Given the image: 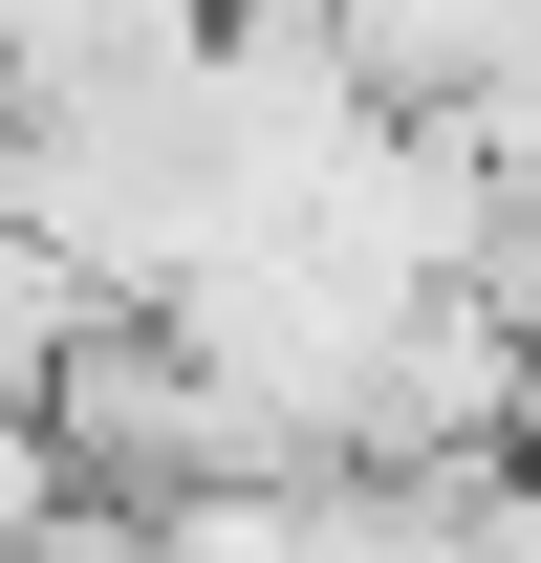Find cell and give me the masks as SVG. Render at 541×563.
Here are the masks:
<instances>
[{"instance_id":"6da1fadb","label":"cell","mask_w":541,"mask_h":563,"mask_svg":"<svg viewBox=\"0 0 541 563\" xmlns=\"http://www.w3.org/2000/svg\"><path fill=\"white\" fill-rule=\"evenodd\" d=\"M44 433H66L87 498H239L261 477V455H239V390L174 347V303H87L66 368H44Z\"/></svg>"},{"instance_id":"3957f363","label":"cell","mask_w":541,"mask_h":563,"mask_svg":"<svg viewBox=\"0 0 541 563\" xmlns=\"http://www.w3.org/2000/svg\"><path fill=\"white\" fill-rule=\"evenodd\" d=\"M66 433H44V412H0V563H44V520H66Z\"/></svg>"},{"instance_id":"7a4b0ae2","label":"cell","mask_w":541,"mask_h":563,"mask_svg":"<svg viewBox=\"0 0 541 563\" xmlns=\"http://www.w3.org/2000/svg\"><path fill=\"white\" fill-rule=\"evenodd\" d=\"M66 325H87V261L0 217V412H44V368H66Z\"/></svg>"}]
</instances>
